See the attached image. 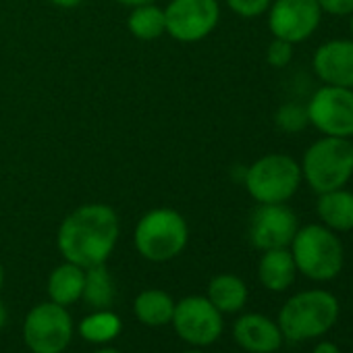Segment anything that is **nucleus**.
<instances>
[{
  "label": "nucleus",
  "instance_id": "3",
  "mask_svg": "<svg viewBox=\"0 0 353 353\" xmlns=\"http://www.w3.org/2000/svg\"><path fill=\"white\" fill-rule=\"evenodd\" d=\"M299 166L303 181L316 194L345 188L353 176V141L324 135L303 152Z\"/></svg>",
  "mask_w": 353,
  "mask_h": 353
},
{
  "label": "nucleus",
  "instance_id": "30",
  "mask_svg": "<svg viewBox=\"0 0 353 353\" xmlns=\"http://www.w3.org/2000/svg\"><path fill=\"white\" fill-rule=\"evenodd\" d=\"M5 324H7V307L3 305V301H0V330H3Z\"/></svg>",
  "mask_w": 353,
  "mask_h": 353
},
{
  "label": "nucleus",
  "instance_id": "15",
  "mask_svg": "<svg viewBox=\"0 0 353 353\" xmlns=\"http://www.w3.org/2000/svg\"><path fill=\"white\" fill-rule=\"evenodd\" d=\"M295 274H297V266L291 256V250L276 248V250H266L262 254L258 264V279L268 291L281 293L289 289L295 281Z\"/></svg>",
  "mask_w": 353,
  "mask_h": 353
},
{
  "label": "nucleus",
  "instance_id": "23",
  "mask_svg": "<svg viewBox=\"0 0 353 353\" xmlns=\"http://www.w3.org/2000/svg\"><path fill=\"white\" fill-rule=\"evenodd\" d=\"M274 125L283 133H299L310 125L307 108L299 102H285L274 112Z\"/></svg>",
  "mask_w": 353,
  "mask_h": 353
},
{
  "label": "nucleus",
  "instance_id": "5",
  "mask_svg": "<svg viewBox=\"0 0 353 353\" xmlns=\"http://www.w3.org/2000/svg\"><path fill=\"white\" fill-rule=\"evenodd\" d=\"M291 256L301 274L312 281H330L343 270V243L324 225L297 229L291 241Z\"/></svg>",
  "mask_w": 353,
  "mask_h": 353
},
{
  "label": "nucleus",
  "instance_id": "4",
  "mask_svg": "<svg viewBox=\"0 0 353 353\" xmlns=\"http://www.w3.org/2000/svg\"><path fill=\"white\" fill-rule=\"evenodd\" d=\"M301 183L299 162L281 152L264 154L243 170V185L258 204H287Z\"/></svg>",
  "mask_w": 353,
  "mask_h": 353
},
{
  "label": "nucleus",
  "instance_id": "12",
  "mask_svg": "<svg viewBox=\"0 0 353 353\" xmlns=\"http://www.w3.org/2000/svg\"><path fill=\"white\" fill-rule=\"evenodd\" d=\"M297 229V216L287 204H258L250 221V241L262 252L289 248Z\"/></svg>",
  "mask_w": 353,
  "mask_h": 353
},
{
  "label": "nucleus",
  "instance_id": "29",
  "mask_svg": "<svg viewBox=\"0 0 353 353\" xmlns=\"http://www.w3.org/2000/svg\"><path fill=\"white\" fill-rule=\"evenodd\" d=\"M117 3H121L123 7H137V5H145V3H156V0H117Z\"/></svg>",
  "mask_w": 353,
  "mask_h": 353
},
{
  "label": "nucleus",
  "instance_id": "33",
  "mask_svg": "<svg viewBox=\"0 0 353 353\" xmlns=\"http://www.w3.org/2000/svg\"><path fill=\"white\" fill-rule=\"evenodd\" d=\"M183 353H204L200 347H194V349H188V351H183Z\"/></svg>",
  "mask_w": 353,
  "mask_h": 353
},
{
  "label": "nucleus",
  "instance_id": "6",
  "mask_svg": "<svg viewBox=\"0 0 353 353\" xmlns=\"http://www.w3.org/2000/svg\"><path fill=\"white\" fill-rule=\"evenodd\" d=\"M339 318L334 295L314 289L293 295L279 314V328L289 341H303L324 334Z\"/></svg>",
  "mask_w": 353,
  "mask_h": 353
},
{
  "label": "nucleus",
  "instance_id": "8",
  "mask_svg": "<svg viewBox=\"0 0 353 353\" xmlns=\"http://www.w3.org/2000/svg\"><path fill=\"white\" fill-rule=\"evenodd\" d=\"M166 34L181 42L196 44L206 40L221 23L219 0H170L164 7Z\"/></svg>",
  "mask_w": 353,
  "mask_h": 353
},
{
  "label": "nucleus",
  "instance_id": "22",
  "mask_svg": "<svg viewBox=\"0 0 353 353\" xmlns=\"http://www.w3.org/2000/svg\"><path fill=\"white\" fill-rule=\"evenodd\" d=\"M123 328V322L121 318L110 312V310H96L92 314H88L79 324H77V332L90 341V343H110L119 336Z\"/></svg>",
  "mask_w": 353,
  "mask_h": 353
},
{
  "label": "nucleus",
  "instance_id": "24",
  "mask_svg": "<svg viewBox=\"0 0 353 353\" xmlns=\"http://www.w3.org/2000/svg\"><path fill=\"white\" fill-rule=\"evenodd\" d=\"M293 48H295V44H291L287 40L272 38V42L266 48V61H268V65L272 69H285V67H289L291 61H293Z\"/></svg>",
  "mask_w": 353,
  "mask_h": 353
},
{
  "label": "nucleus",
  "instance_id": "28",
  "mask_svg": "<svg viewBox=\"0 0 353 353\" xmlns=\"http://www.w3.org/2000/svg\"><path fill=\"white\" fill-rule=\"evenodd\" d=\"M314 353H341L334 343H318L314 347Z\"/></svg>",
  "mask_w": 353,
  "mask_h": 353
},
{
  "label": "nucleus",
  "instance_id": "19",
  "mask_svg": "<svg viewBox=\"0 0 353 353\" xmlns=\"http://www.w3.org/2000/svg\"><path fill=\"white\" fill-rule=\"evenodd\" d=\"M135 318L152 328L170 324L174 312V299L162 289H143L133 301Z\"/></svg>",
  "mask_w": 353,
  "mask_h": 353
},
{
  "label": "nucleus",
  "instance_id": "17",
  "mask_svg": "<svg viewBox=\"0 0 353 353\" xmlns=\"http://www.w3.org/2000/svg\"><path fill=\"white\" fill-rule=\"evenodd\" d=\"M83 283H85V268L65 260L63 264H59L48 274L46 291H48L50 301L69 307V305H73L75 301L81 299Z\"/></svg>",
  "mask_w": 353,
  "mask_h": 353
},
{
  "label": "nucleus",
  "instance_id": "13",
  "mask_svg": "<svg viewBox=\"0 0 353 353\" xmlns=\"http://www.w3.org/2000/svg\"><path fill=\"white\" fill-rule=\"evenodd\" d=\"M312 69L324 85L353 90V40H328L312 59Z\"/></svg>",
  "mask_w": 353,
  "mask_h": 353
},
{
  "label": "nucleus",
  "instance_id": "14",
  "mask_svg": "<svg viewBox=\"0 0 353 353\" xmlns=\"http://www.w3.org/2000/svg\"><path fill=\"white\" fill-rule=\"evenodd\" d=\"M233 336L250 353H274L283 345L279 324L262 314H243L233 326Z\"/></svg>",
  "mask_w": 353,
  "mask_h": 353
},
{
  "label": "nucleus",
  "instance_id": "20",
  "mask_svg": "<svg viewBox=\"0 0 353 353\" xmlns=\"http://www.w3.org/2000/svg\"><path fill=\"white\" fill-rule=\"evenodd\" d=\"M127 30L135 40H141V42H152V40L166 36L164 9H160L154 3L131 7L129 17H127Z\"/></svg>",
  "mask_w": 353,
  "mask_h": 353
},
{
  "label": "nucleus",
  "instance_id": "1",
  "mask_svg": "<svg viewBox=\"0 0 353 353\" xmlns=\"http://www.w3.org/2000/svg\"><path fill=\"white\" fill-rule=\"evenodd\" d=\"M121 235V221L112 206L90 202L69 212L57 233V245L67 262L81 268L106 264Z\"/></svg>",
  "mask_w": 353,
  "mask_h": 353
},
{
  "label": "nucleus",
  "instance_id": "32",
  "mask_svg": "<svg viewBox=\"0 0 353 353\" xmlns=\"http://www.w3.org/2000/svg\"><path fill=\"white\" fill-rule=\"evenodd\" d=\"M3 285H5V268L3 262H0V291H3Z\"/></svg>",
  "mask_w": 353,
  "mask_h": 353
},
{
  "label": "nucleus",
  "instance_id": "9",
  "mask_svg": "<svg viewBox=\"0 0 353 353\" xmlns=\"http://www.w3.org/2000/svg\"><path fill=\"white\" fill-rule=\"evenodd\" d=\"M170 324L179 339L192 347H208L223 334V314L202 295H188L174 301Z\"/></svg>",
  "mask_w": 353,
  "mask_h": 353
},
{
  "label": "nucleus",
  "instance_id": "21",
  "mask_svg": "<svg viewBox=\"0 0 353 353\" xmlns=\"http://www.w3.org/2000/svg\"><path fill=\"white\" fill-rule=\"evenodd\" d=\"M81 299L94 310H110L114 299V281L106 264L85 268V283Z\"/></svg>",
  "mask_w": 353,
  "mask_h": 353
},
{
  "label": "nucleus",
  "instance_id": "34",
  "mask_svg": "<svg viewBox=\"0 0 353 353\" xmlns=\"http://www.w3.org/2000/svg\"><path fill=\"white\" fill-rule=\"evenodd\" d=\"M349 30H351V40H353V15H351V23H349Z\"/></svg>",
  "mask_w": 353,
  "mask_h": 353
},
{
  "label": "nucleus",
  "instance_id": "10",
  "mask_svg": "<svg viewBox=\"0 0 353 353\" xmlns=\"http://www.w3.org/2000/svg\"><path fill=\"white\" fill-rule=\"evenodd\" d=\"M310 125L322 135L353 139V90L322 85L305 104Z\"/></svg>",
  "mask_w": 353,
  "mask_h": 353
},
{
  "label": "nucleus",
  "instance_id": "11",
  "mask_svg": "<svg viewBox=\"0 0 353 353\" xmlns=\"http://www.w3.org/2000/svg\"><path fill=\"white\" fill-rule=\"evenodd\" d=\"M266 13L272 38L291 44L310 40L320 28L324 15L318 0H272Z\"/></svg>",
  "mask_w": 353,
  "mask_h": 353
},
{
  "label": "nucleus",
  "instance_id": "25",
  "mask_svg": "<svg viewBox=\"0 0 353 353\" xmlns=\"http://www.w3.org/2000/svg\"><path fill=\"white\" fill-rule=\"evenodd\" d=\"M225 3L235 15L243 19H256L268 11L272 0H225Z\"/></svg>",
  "mask_w": 353,
  "mask_h": 353
},
{
  "label": "nucleus",
  "instance_id": "16",
  "mask_svg": "<svg viewBox=\"0 0 353 353\" xmlns=\"http://www.w3.org/2000/svg\"><path fill=\"white\" fill-rule=\"evenodd\" d=\"M318 219L330 231L347 233L353 231V192L339 188L332 192L318 194L316 204Z\"/></svg>",
  "mask_w": 353,
  "mask_h": 353
},
{
  "label": "nucleus",
  "instance_id": "7",
  "mask_svg": "<svg viewBox=\"0 0 353 353\" xmlns=\"http://www.w3.org/2000/svg\"><path fill=\"white\" fill-rule=\"evenodd\" d=\"M73 318L65 305L42 301L34 305L23 322V341L32 353H63L73 339Z\"/></svg>",
  "mask_w": 353,
  "mask_h": 353
},
{
  "label": "nucleus",
  "instance_id": "27",
  "mask_svg": "<svg viewBox=\"0 0 353 353\" xmlns=\"http://www.w3.org/2000/svg\"><path fill=\"white\" fill-rule=\"evenodd\" d=\"M48 3L59 7V9H77L83 0H48Z\"/></svg>",
  "mask_w": 353,
  "mask_h": 353
},
{
  "label": "nucleus",
  "instance_id": "31",
  "mask_svg": "<svg viewBox=\"0 0 353 353\" xmlns=\"http://www.w3.org/2000/svg\"><path fill=\"white\" fill-rule=\"evenodd\" d=\"M94 353H121V351L119 349H112V347H102V349H98Z\"/></svg>",
  "mask_w": 353,
  "mask_h": 353
},
{
  "label": "nucleus",
  "instance_id": "18",
  "mask_svg": "<svg viewBox=\"0 0 353 353\" xmlns=\"http://www.w3.org/2000/svg\"><path fill=\"white\" fill-rule=\"evenodd\" d=\"M206 297L221 314H235L248 303V285L237 274H216L208 283Z\"/></svg>",
  "mask_w": 353,
  "mask_h": 353
},
{
  "label": "nucleus",
  "instance_id": "26",
  "mask_svg": "<svg viewBox=\"0 0 353 353\" xmlns=\"http://www.w3.org/2000/svg\"><path fill=\"white\" fill-rule=\"evenodd\" d=\"M322 13L332 17H351L353 15V0H318Z\"/></svg>",
  "mask_w": 353,
  "mask_h": 353
},
{
  "label": "nucleus",
  "instance_id": "2",
  "mask_svg": "<svg viewBox=\"0 0 353 353\" xmlns=\"http://www.w3.org/2000/svg\"><path fill=\"white\" fill-rule=\"evenodd\" d=\"M190 243V225L174 208H152L135 225L133 245L137 254L154 264H164L181 256Z\"/></svg>",
  "mask_w": 353,
  "mask_h": 353
}]
</instances>
